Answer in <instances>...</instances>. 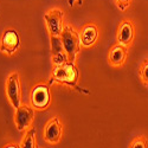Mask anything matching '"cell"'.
I'll list each match as a JSON object with an SVG mask.
<instances>
[{
    "label": "cell",
    "instance_id": "cell-15",
    "mask_svg": "<svg viewBox=\"0 0 148 148\" xmlns=\"http://www.w3.org/2000/svg\"><path fill=\"white\" fill-rule=\"evenodd\" d=\"M130 148H136V147H141V148H148V140L146 139V136L143 135H140V136H136L129 145Z\"/></svg>",
    "mask_w": 148,
    "mask_h": 148
},
{
    "label": "cell",
    "instance_id": "cell-1",
    "mask_svg": "<svg viewBox=\"0 0 148 148\" xmlns=\"http://www.w3.org/2000/svg\"><path fill=\"white\" fill-rule=\"evenodd\" d=\"M78 78H79V71L75 64V62H65L64 64L56 65L53 68L47 84L49 85H51L53 83L64 84V85H68L69 88L73 89L79 94L89 95L90 94L89 90L84 89L78 85Z\"/></svg>",
    "mask_w": 148,
    "mask_h": 148
},
{
    "label": "cell",
    "instance_id": "cell-3",
    "mask_svg": "<svg viewBox=\"0 0 148 148\" xmlns=\"http://www.w3.org/2000/svg\"><path fill=\"white\" fill-rule=\"evenodd\" d=\"M30 102L34 110H45L51 103L50 85L39 83L34 85L30 94Z\"/></svg>",
    "mask_w": 148,
    "mask_h": 148
},
{
    "label": "cell",
    "instance_id": "cell-13",
    "mask_svg": "<svg viewBox=\"0 0 148 148\" xmlns=\"http://www.w3.org/2000/svg\"><path fill=\"white\" fill-rule=\"evenodd\" d=\"M21 148H36V129L30 128L25 133V135L23 136V140L20 142Z\"/></svg>",
    "mask_w": 148,
    "mask_h": 148
},
{
    "label": "cell",
    "instance_id": "cell-16",
    "mask_svg": "<svg viewBox=\"0 0 148 148\" xmlns=\"http://www.w3.org/2000/svg\"><path fill=\"white\" fill-rule=\"evenodd\" d=\"M115 3L117 5V7L121 10V11H125L129 7L132 0H115Z\"/></svg>",
    "mask_w": 148,
    "mask_h": 148
},
{
    "label": "cell",
    "instance_id": "cell-7",
    "mask_svg": "<svg viewBox=\"0 0 148 148\" xmlns=\"http://www.w3.org/2000/svg\"><path fill=\"white\" fill-rule=\"evenodd\" d=\"M33 120H34L33 107L31 108L27 104H20L16 109L14 122H16V127L19 132H24V130L29 129V127H31V125H32Z\"/></svg>",
    "mask_w": 148,
    "mask_h": 148
},
{
    "label": "cell",
    "instance_id": "cell-14",
    "mask_svg": "<svg viewBox=\"0 0 148 148\" xmlns=\"http://www.w3.org/2000/svg\"><path fill=\"white\" fill-rule=\"evenodd\" d=\"M140 77L146 88H148V59H145L140 66Z\"/></svg>",
    "mask_w": 148,
    "mask_h": 148
},
{
    "label": "cell",
    "instance_id": "cell-10",
    "mask_svg": "<svg viewBox=\"0 0 148 148\" xmlns=\"http://www.w3.org/2000/svg\"><path fill=\"white\" fill-rule=\"evenodd\" d=\"M134 33L135 29L134 25L130 20H122L119 25L117 29V34H116V39L119 44H122L125 46H130L134 39Z\"/></svg>",
    "mask_w": 148,
    "mask_h": 148
},
{
    "label": "cell",
    "instance_id": "cell-4",
    "mask_svg": "<svg viewBox=\"0 0 148 148\" xmlns=\"http://www.w3.org/2000/svg\"><path fill=\"white\" fill-rule=\"evenodd\" d=\"M6 95L13 108L21 104V85L18 72H12L6 79Z\"/></svg>",
    "mask_w": 148,
    "mask_h": 148
},
{
    "label": "cell",
    "instance_id": "cell-8",
    "mask_svg": "<svg viewBox=\"0 0 148 148\" xmlns=\"http://www.w3.org/2000/svg\"><path fill=\"white\" fill-rule=\"evenodd\" d=\"M62 135H63V126L60 125L59 119L57 116L52 117L44 128V140L49 143L56 145L60 141Z\"/></svg>",
    "mask_w": 148,
    "mask_h": 148
},
{
    "label": "cell",
    "instance_id": "cell-9",
    "mask_svg": "<svg viewBox=\"0 0 148 148\" xmlns=\"http://www.w3.org/2000/svg\"><path fill=\"white\" fill-rule=\"evenodd\" d=\"M50 45H51V57L52 63L55 65H62L68 60V55L64 50L60 36H50Z\"/></svg>",
    "mask_w": 148,
    "mask_h": 148
},
{
    "label": "cell",
    "instance_id": "cell-18",
    "mask_svg": "<svg viewBox=\"0 0 148 148\" xmlns=\"http://www.w3.org/2000/svg\"><path fill=\"white\" fill-rule=\"evenodd\" d=\"M5 147H16V148H18V147H20V145H14V143H12V145H5Z\"/></svg>",
    "mask_w": 148,
    "mask_h": 148
},
{
    "label": "cell",
    "instance_id": "cell-17",
    "mask_svg": "<svg viewBox=\"0 0 148 148\" xmlns=\"http://www.w3.org/2000/svg\"><path fill=\"white\" fill-rule=\"evenodd\" d=\"M75 1H77V3H78V5H83L84 0H69V6H72L73 4H75Z\"/></svg>",
    "mask_w": 148,
    "mask_h": 148
},
{
    "label": "cell",
    "instance_id": "cell-12",
    "mask_svg": "<svg viewBox=\"0 0 148 148\" xmlns=\"http://www.w3.org/2000/svg\"><path fill=\"white\" fill-rule=\"evenodd\" d=\"M98 38V29L94 24H88L82 29L81 33V42L84 47L92 46Z\"/></svg>",
    "mask_w": 148,
    "mask_h": 148
},
{
    "label": "cell",
    "instance_id": "cell-6",
    "mask_svg": "<svg viewBox=\"0 0 148 148\" xmlns=\"http://www.w3.org/2000/svg\"><path fill=\"white\" fill-rule=\"evenodd\" d=\"M20 47V36L17 30H5L0 38V51L8 56L14 55Z\"/></svg>",
    "mask_w": 148,
    "mask_h": 148
},
{
    "label": "cell",
    "instance_id": "cell-11",
    "mask_svg": "<svg viewBox=\"0 0 148 148\" xmlns=\"http://www.w3.org/2000/svg\"><path fill=\"white\" fill-rule=\"evenodd\" d=\"M127 55H128V50L127 46L122 45V44H117L115 46H113L110 49L109 55H108V62L112 66H121L125 64V62L127 59Z\"/></svg>",
    "mask_w": 148,
    "mask_h": 148
},
{
    "label": "cell",
    "instance_id": "cell-5",
    "mask_svg": "<svg viewBox=\"0 0 148 148\" xmlns=\"http://www.w3.org/2000/svg\"><path fill=\"white\" fill-rule=\"evenodd\" d=\"M44 20L46 24V29L50 36H60L64 27V13L59 8L49 10L44 14Z\"/></svg>",
    "mask_w": 148,
    "mask_h": 148
},
{
    "label": "cell",
    "instance_id": "cell-2",
    "mask_svg": "<svg viewBox=\"0 0 148 148\" xmlns=\"http://www.w3.org/2000/svg\"><path fill=\"white\" fill-rule=\"evenodd\" d=\"M60 39L62 43H63L64 50L68 55V60L75 62L76 56L81 51V45H82L81 36L70 25H64L63 31L60 33Z\"/></svg>",
    "mask_w": 148,
    "mask_h": 148
}]
</instances>
